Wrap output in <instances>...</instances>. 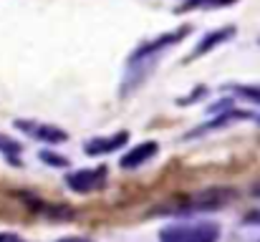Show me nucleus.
<instances>
[{"mask_svg":"<svg viewBox=\"0 0 260 242\" xmlns=\"http://www.w3.org/2000/svg\"><path fill=\"white\" fill-rule=\"evenodd\" d=\"M162 242H217L220 227L215 222H194V225H172L159 232Z\"/></svg>","mask_w":260,"mask_h":242,"instance_id":"obj_1","label":"nucleus"},{"mask_svg":"<svg viewBox=\"0 0 260 242\" xmlns=\"http://www.w3.org/2000/svg\"><path fill=\"white\" fill-rule=\"evenodd\" d=\"M189 33V28L184 25V28H177L172 33H167V36H159V38H154V41H149V43H144V46H139L137 51H134V56H132V66H137V63H142V61H147L149 56H154V53H159L162 48H170L174 46L179 38H184Z\"/></svg>","mask_w":260,"mask_h":242,"instance_id":"obj_2","label":"nucleus"},{"mask_svg":"<svg viewBox=\"0 0 260 242\" xmlns=\"http://www.w3.org/2000/svg\"><path fill=\"white\" fill-rule=\"evenodd\" d=\"M106 179V166H96V169H81V171H74L66 182L74 192L79 194H86V192H93L104 184Z\"/></svg>","mask_w":260,"mask_h":242,"instance_id":"obj_3","label":"nucleus"},{"mask_svg":"<svg viewBox=\"0 0 260 242\" xmlns=\"http://www.w3.org/2000/svg\"><path fill=\"white\" fill-rule=\"evenodd\" d=\"M126 142H129V131H116V134H111V136L91 139L86 147H84V152H86L88 157H104V154H111V152L121 149Z\"/></svg>","mask_w":260,"mask_h":242,"instance_id":"obj_4","label":"nucleus"},{"mask_svg":"<svg viewBox=\"0 0 260 242\" xmlns=\"http://www.w3.org/2000/svg\"><path fill=\"white\" fill-rule=\"evenodd\" d=\"M157 149H159L157 142H144V144H139V147H134L132 152L124 154L121 166H124V169H137V166H142V164H147V161L154 159Z\"/></svg>","mask_w":260,"mask_h":242,"instance_id":"obj_5","label":"nucleus"},{"mask_svg":"<svg viewBox=\"0 0 260 242\" xmlns=\"http://www.w3.org/2000/svg\"><path fill=\"white\" fill-rule=\"evenodd\" d=\"M18 126H20L23 131L33 134L36 139L48 142V144H58V142H66V139H69V134L61 131V129H56V126H33V124H28V121H18Z\"/></svg>","mask_w":260,"mask_h":242,"instance_id":"obj_6","label":"nucleus"},{"mask_svg":"<svg viewBox=\"0 0 260 242\" xmlns=\"http://www.w3.org/2000/svg\"><path fill=\"white\" fill-rule=\"evenodd\" d=\"M233 33H235V28H220V30H215V33L205 36V38H202V43L194 48V53H192V56H202V53L212 51V48H215V46H220L222 41L233 38Z\"/></svg>","mask_w":260,"mask_h":242,"instance_id":"obj_7","label":"nucleus"},{"mask_svg":"<svg viewBox=\"0 0 260 242\" xmlns=\"http://www.w3.org/2000/svg\"><path fill=\"white\" fill-rule=\"evenodd\" d=\"M248 116H250L248 111H230V114H225V116H217L212 124H202L200 129L189 131L187 136H200V134H205V131H212V129H217V126H225V124H230V119H248Z\"/></svg>","mask_w":260,"mask_h":242,"instance_id":"obj_8","label":"nucleus"},{"mask_svg":"<svg viewBox=\"0 0 260 242\" xmlns=\"http://www.w3.org/2000/svg\"><path fill=\"white\" fill-rule=\"evenodd\" d=\"M235 0H184L179 5V13L182 10H194V8H222V5H233Z\"/></svg>","mask_w":260,"mask_h":242,"instance_id":"obj_9","label":"nucleus"},{"mask_svg":"<svg viewBox=\"0 0 260 242\" xmlns=\"http://www.w3.org/2000/svg\"><path fill=\"white\" fill-rule=\"evenodd\" d=\"M41 159L48 161L51 166H66V164H69L66 157H56V154H48V152H41Z\"/></svg>","mask_w":260,"mask_h":242,"instance_id":"obj_10","label":"nucleus"},{"mask_svg":"<svg viewBox=\"0 0 260 242\" xmlns=\"http://www.w3.org/2000/svg\"><path fill=\"white\" fill-rule=\"evenodd\" d=\"M0 242H25L23 237L13 235V232H0Z\"/></svg>","mask_w":260,"mask_h":242,"instance_id":"obj_11","label":"nucleus"},{"mask_svg":"<svg viewBox=\"0 0 260 242\" xmlns=\"http://www.w3.org/2000/svg\"><path fill=\"white\" fill-rule=\"evenodd\" d=\"M58 242H91V240H84V237H63V240Z\"/></svg>","mask_w":260,"mask_h":242,"instance_id":"obj_12","label":"nucleus"},{"mask_svg":"<svg viewBox=\"0 0 260 242\" xmlns=\"http://www.w3.org/2000/svg\"><path fill=\"white\" fill-rule=\"evenodd\" d=\"M253 192H255V194L260 197V184H255V187H253Z\"/></svg>","mask_w":260,"mask_h":242,"instance_id":"obj_13","label":"nucleus"}]
</instances>
